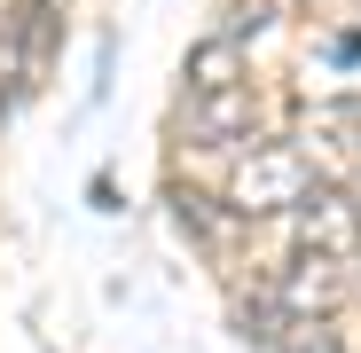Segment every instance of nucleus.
Returning a JSON list of instances; mask_svg holds the SVG:
<instances>
[{"instance_id": "f257e3e1", "label": "nucleus", "mask_w": 361, "mask_h": 353, "mask_svg": "<svg viewBox=\"0 0 361 353\" xmlns=\"http://www.w3.org/2000/svg\"><path fill=\"white\" fill-rule=\"evenodd\" d=\"M314 181H322L314 142H298V134H259L244 157H228V165L212 173V197H220V212L244 228V235H259L283 204H298Z\"/></svg>"}, {"instance_id": "f03ea898", "label": "nucleus", "mask_w": 361, "mask_h": 353, "mask_svg": "<svg viewBox=\"0 0 361 353\" xmlns=\"http://www.w3.org/2000/svg\"><path fill=\"white\" fill-rule=\"evenodd\" d=\"M235 79H252V55L235 39H220V32H204L180 55V94H212V87H235Z\"/></svg>"}, {"instance_id": "7ed1b4c3", "label": "nucleus", "mask_w": 361, "mask_h": 353, "mask_svg": "<svg viewBox=\"0 0 361 353\" xmlns=\"http://www.w3.org/2000/svg\"><path fill=\"white\" fill-rule=\"evenodd\" d=\"M314 63H322L330 79H361V24H330V32L314 39Z\"/></svg>"}, {"instance_id": "20e7f679", "label": "nucleus", "mask_w": 361, "mask_h": 353, "mask_svg": "<svg viewBox=\"0 0 361 353\" xmlns=\"http://www.w3.org/2000/svg\"><path fill=\"white\" fill-rule=\"evenodd\" d=\"M275 353H353V345H345V330H338V322H298Z\"/></svg>"}, {"instance_id": "39448f33", "label": "nucleus", "mask_w": 361, "mask_h": 353, "mask_svg": "<svg viewBox=\"0 0 361 353\" xmlns=\"http://www.w3.org/2000/svg\"><path fill=\"white\" fill-rule=\"evenodd\" d=\"M87 197H94V212H118V181H110V173H94Z\"/></svg>"}]
</instances>
